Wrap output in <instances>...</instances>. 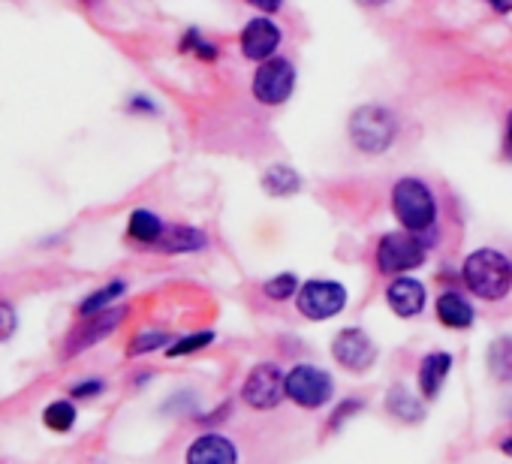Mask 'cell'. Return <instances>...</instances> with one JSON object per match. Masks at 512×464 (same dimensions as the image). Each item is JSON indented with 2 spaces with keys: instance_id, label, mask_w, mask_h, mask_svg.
Returning a JSON list of instances; mask_svg holds the SVG:
<instances>
[{
  "instance_id": "obj_1",
  "label": "cell",
  "mask_w": 512,
  "mask_h": 464,
  "mask_svg": "<svg viewBox=\"0 0 512 464\" xmlns=\"http://www.w3.org/2000/svg\"><path fill=\"white\" fill-rule=\"evenodd\" d=\"M461 278H464L467 290L473 296H479L482 302H500L512 290V263L500 251L482 248L464 260Z\"/></svg>"
},
{
  "instance_id": "obj_2",
  "label": "cell",
  "mask_w": 512,
  "mask_h": 464,
  "mask_svg": "<svg viewBox=\"0 0 512 464\" xmlns=\"http://www.w3.org/2000/svg\"><path fill=\"white\" fill-rule=\"evenodd\" d=\"M350 139L362 154H383L398 139V118L380 103L359 106L350 115Z\"/></svg>"
},
{
  "instance_id": "obj_3",
  "label": "cell",
  "mask_w": 512,
  "mask_h": 464,
  "mask_svg": "<svg viewBox=\"0 0 512 464\" xmlns=\"http://www.w3.org/2000/svg\"><path fill=\"white\" fill-rule=\"evenodd\" d=\"M392 211L398 217V223L410 232H425L434 226L437 220V202L434 193L425 181L419 178H401L392 187Z\"/></svg>"
},
{
  "instance_id": "obj_4",
  "label": "cell",
  "mask_w": 512,
  "mask_h": 464,
  "mask_svg": "<svg viewBox=\"0 0 512 464\" xmlns=\"http://www.w3.org/2000/svg\"><path fill=\"white\" fill-rule=\"evenodd\" d=\"M425 263V245L416 239V232H389L377 245V269L383 275H401L413 272Z\"/></svg>"
},
{
  "instance_id": "obj_5",
  "label": "cell",
  "mask_w": 512,
  "mask_h": 464,
  "mask_svg": "<svg viewBox=\"0 0 512 464\" xmlns=\"http://www.w3.org/2000/svg\"><path fill=\"white\" fill-rule=\"evenodd\" d=\"M296 91V67L287 58L260 61V70L253 76V97L263 106H281Z\"/></svg>"
},
{
  "instance_id": "obj_6",
  "label": "cell",
  "mask_w": 512,
  "mask_h": 464,
  "mask_svg": "<svg viewBox=\"0 0 512 464\" xmlns=\"http://www.w3.org/2000/svg\"><path fill=\"white\" fill-rule=\"evenodd\" d=\"M335 383L332 377L317 365H296L287 374V398H293L305 410H320L332 401Z\"/></svg>"
},
{
  "instance_id": "obj_7",
  "label": "cell",
  "mask_w": 512,
  "mask_h": 464,
  "mask_svg": "<svg viewBox=\"0 0 512 464\" xmlns=\"http://www.w3.org/2000/svg\"><path fill=\"white\" fill-rule=\"evenodd\" d=\"M296 308L308 320H329L347 308V290L335 281H308L296 293Z\"/></svg>"
},
{
  "instance_id": "obj_8",
  "label": "cell",
  "mask_w": 512,
  "mask_h": 464,
  "mask_svg": "<svg viewBox=\"0 0 512 464\" xmlns=\"http://www.w3.org/2000/svg\"><path fill=\"white\" fill-rule=\"evenodd\" d=\"M241 398L253 410H272L281 404V398H287V377L272 362L256 365L241 386Z\"/></svg>"
},
{
  "instance_id": "obj_9",
  "label": "cell",
  "mask_w": 512,
  "mask_h": 464,
  "mask_svg": "<svg viewBox=\"0 0 512 464\" xmlns=\"http://www.w3.org/2000/svg\"><path fill=\"white\" fill-rule=\"evenodd\" d=\"M124 317H127V308H103V311H97V314L82 317L79 329H76V332L70 335V341H67L64 356L70 359V356H79L82 350H88V347L100 344L106 335H112V332L121 326V320H124Z\"/></svg>"
},
{
  "instance_id": "obj_10",
  "label": "cell",
  "mask_w": 512,
  "mask_h": 464,
  "mask_svg": "<svg viewBox=\"0 0 512 464\" xmlns=\"http://www.w3.org/2000/svg\"><path fill=\"white\" fill-rule=\"evenodd\" d=\"M332 356L341 368L347 371H368L377 359V344L371 341L368 332L362 329H344L332 341Z\"/></svg>"
},
{
  "instance_id": "obj_11",
  "label": "cell",
  "mask_w": 512,
  "mask_h": 464,
  "mask_svg": "<svg viewBox=\"0 0 512 464\" xmlns=\"http://www.w3.org/2000/svg\"><path fill=\"white\" fill-rule=\"evenodd\" d=\"M281 40H284L281 28L272 19H266V16L250 19L241 31V55L250 61H269L278 52Z\"/></svg>"
},
{
  "instance_id": "obj_12",
  "label": "cell",
  "mask_w": 512,
  "mask_h": 464,
  "mask_svg": "<svg viewBox=\"0 0 512 464\" xmlns=\"http://www.w3.org/2000/svg\"><path fill=\"white\" fill-rule=\"evenodd\" d=\"M386 302L398 317H419L425 308V287L416 278H395L386 290Z\"/></svg>"
},
{
  "instance_id": "obj_13",
  "label": "cell",
  "mask_w": 512,
  "mask_h": 464,
  "mask_svg": "<svg viewBox=\"0 0 512 464\" xmlns=\"http://www.w3.org/2000/svg\"><path fill=\"white\" fill-rule=\"evenodd\" d=\"M187 461L190 464H235L238 452H235V446L226 437L205 434V437L193 440V446L187 449Z\"/></svg>"
},
{
  "instance_id": "obj_14",
  "label": "cell",
  "mask_w": 512,
  "mask_h": 464,
  "mask_svg": "<svg viewBox=\"0 0 512 464\" xmlns=\"http://www.w3.org/2000/svg\"><path fill=\"white\" fill-rule=\"evenodd\" d=\"M208 245L205 232L193 229V226H184V223H172L163 229V236L157 239V251L163 254H193V251H202Z\"/></svg>"
},
{
  "instance_id": "obj_15",
  "label": "cell",
  "mask_w": 512,
  "mask_h": 464,
  "mask_svg": "<svg viewBox=\"0 0 512 464\" xmlns=\"http://www.w3.org/2000/svg\"><path fill=\"white\" fill-rule=\"evenodd\" d=\"M452 371V356L449 353H428L419 365V392L434 401Z\"/></svg>"
},
{
  "instance_id": "obj_16",
  "label": "cell",
  "mask_w": 512,
  "mask_h": 464,
  "mask_svg": "<svg viewBox=\"0 0 512 464\" xmlns=\"http://www.w3.org/2000/svg\"><path fill=\"white\" fill-rule=\"evenodd\" d=\"M263 190L272 196V199H287L293 193L302 190V175L293 169V166H284V163H275L263 172Z\"/></svg>"
},
{
  "instance_id": "obj_17",
  "label": "cell",
  "mask_w": 512,
  "mask_h": 464,
  "mask_svg": "<svg viewBox=\"0 0 512 464\" xmlns=\"http://www.w3.org/2000/svg\"><path fill=\"white\" fill-rule=\"evenodd\" d=\"M437 317H440V323L449 326V329H470L476 314H473L470 302H467L461 293H443V296L437 299Z\"/></svg>"
},
{
  "instance_id": "obj_18",
  "label": "cell",
  "mask_w": 512,
  "mask_h": 464,
  "mask_svg": "<svg viewBox=\"0 0 512 464\" xmlns=\"http://www.w3.org/2000/svg\"><path fill=\"white\" fill-rule=\"evenodd\" d=\"M163 229H166V223L154 211H148V208H139V211L130 214L127 232H130V239H136L142 245H157V239L163 236Z\"/></svg>"
},
{
  "instance_id": "obj_19",
  "label": "cell",
  "mask_w": 512,
  "mask_h": 464,
  "mask_svg": "<svg viewBox=\"0 0 512 464\" xmlns=\"http://www.w3.org/2000/svg\"><path fill=\"white\" fill-rule=\"evenodd\" d=\"M386 410L392 413V416H398L401 422H422V416H425V407H422V401L419 398H413L404 386H395L389 395H386Z\"/></svg>"
},
{
  "instance_id": "obj_20",
  "label": "cell",
  "mask_w": 512,
  "mask_h": 464,
  "mask_svg": "<svg viewBox=\"0 0 512 464\" xmlns=\"http://www.w3.org/2000/svg\"><path fill=\"white\" fill-rule=\"evenodd\" d=\"M488 371L494 374V380L500 383H512V338H497L488 347Z\"/></svg>"
},
{
  "instance_id": "obj_21",
  "label": "cell",
  "mask_w": 512,
  "mask_h": 464,
  "mask_svg": "<svg viewBox=\"0 0 512 464\" xmlns=\"http://www.w3.org/2000/svg\"><path fill=\"white\" fill-rule=\"evenodd\" d=\"M43 422H46V428L64 434L76 425V407L70 401H52L43 413Z\"/></svg>"
},
{
  "instance_id": "obj_22",
  "label": "cell",
  "mask_w": 512,
  "mask_h": 464,
  "mask_svg": "<svg viewBox=\"0 0 512 464\" xmlns=\"http://www.w3.org/2000/svg\"><path fill=\"white\" fill-rule=\"evenodd\" d=\"M121 293H124V281H112V284H106L103 290L91 293V296L79 305V317H88V314H97V311L109 308Z\"/></svg>"
},
{
  "instance_id": "obj_23",
  "label": "cell",
  "mask_w": 512,
  "mask_h": 464,
  "mask_svg": "<svg viewBox=\"0 0 512 464\" xmlns=\"http://www.w3.org/2000/svg\"><path fill=\"white\" fill-rule=\"evenodd\" d=\"M263 293H266L272 302H290V299L299 293V278H296L293 272H284V275H278V278L266 281Z\"/></svg>"
},
{
  "instance_id": "obj_24",
  "label": "cell",
  "mask_w": 512,
  "mask_h": 464,
  "mask_svg": "<svg viewBox=\"0 0 512 464\" xmlns=\"http://www.w3.org/2000/svg\"><path fill=\"white\" fill-rule=\"evenodd\" d=\"M166 344H172L166 332H142V335H136V338L130 341L127 356H145V353H154V350H160V347H166Z\"/></svg>"
},
{
  "instance_id": "obj_25",
  "label": "cell",
  "mask_w": 512,
  "mask_h": 464,
  "mask_svg": "<svg viewBox=\"0 0 512 464\" xmlns=\"http://www.w3.org/2000/svg\"><path fill=\"white\" fill-rule=\"evenodd\" d=\"M214 341V332H196V335H187L175 344L166 347V356H187V353H196L202 347H208Z\"/></svg>"
},
{
  "instance_id": "obj_26",
  "label": "cell",
  "mask_w": 512,
  "mask_h": 464,
  "mask_svg": "<svg viewBox=\"0 0 512 464\" xmlns=\"http://www.w3.org/2000/svg\"><path fill=\"white\" fill-rule=\"evenodd\" d=\"M181 49H184V52H196L202 61H214V58H217V49H214L211 43H205L199 31H187V37H184Z\"/></svg>"
},
{
  "instance_id": "obj_27",
  "label": "cell",
  "mask_w": 512,
  "mask_h": 464,
  "mask_svg": "<svg viewBox=\"0 0 512 464\" xmlns=\"http://www.w3.org/2000/svg\"><path fill=\"white\" fill-rule=\"evenodd\" d=\"M16 332V308L10 302H0V344L10 341Z\"/></svg>"
},
{
  "instance_id": "obj_28",
  "label": "cell",
  "mask_w": 512,
  "mask_h": 464,
  "mask_svg": "<svg viewBox=\"0 0 512 464\" xmlns=\"http://www.w3.org/2000/svg\"><path fill=\"white\" fill-rule=\"evenodd\" d=\"M97 392H103V380H88L73 386V398H94Z\"/></svg>"
},
{
  "instance_id": "obj_29",
  "label": "cell",
  "mask_w": 512,
  "mask_h": 464,
  "mask_svg": "<svg viewBox=\"0 0 512 464\" xmlns=\"http://www.w3.org/2000/svg\"><path fill=\"white\" fill-rule=\"evenodd\" d=\"M247 4H250L253 10H260V13H278L284 0H247Z\"/></svg>"
},
{
  "instance_id": "obj_30",
  "label": "cell",
  "mask_w": 512,
  "mask_h": 464,
  "mask_svg": "<svg viewBox=\"0 0 512 464\" xmlns=\"http://www.w3.org/2000/svg\"><path fill=\"white\" fill-rule=\"evenodd\" d=\"M359 7H365V10H380V7H386L389 0H356Z\"/></svg>"
},
{
  "instance_id": "obj_31",
  "label": "cell",
  "mask_w": 512,
  "mask_h": 464,
  "mask_svg": "<svg viewBox=\"0 0 512 464\" xmlns=\"http://www.w3.org/2000/svg\"><path fill=\"white\" fill-rule=\"evenodd\" d=\"M488 4H491L497 13H509V10H512V0H488Z\"/></svg>"
},
{
  "instance_id": "obj_32",
  "label": "cell",
  "mask_w": 512,
  "mask_h": 464,
  "mask_svg": "<svg viewBox=\"0 0 512 464\" xmlns=\"http://www.w3.org/2000/svg\"><path fill=\"white\" fill-rule=\"evenodd\" d=\"M506 151L512 157V112H509V121H506Z\"/></svg>"
},
{
  "instance_id": "obj_33",
  "label": "cell",
  "mask_w": 512,
  "mask_h": 464,
  "mask_svg": "<svg viewBox=\"0 0 512 464\" xmlns=\"http://www.w3.org/2000/svg\"><path fill=\"white\" fill-rule=\"evenodd\" d=\"M500 449H503L506 455H512V437H506V440L500 443Z\"/></svg>"
}]
</instances>
